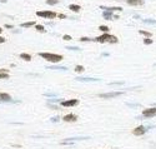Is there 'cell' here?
Segmentation results:
<instances>
[{
  "label": "cell",
  "instance_id": "24",
  "mask_svg": "<svg viewBox=\"0 0 156 149\" xmlns=\"http://www.w3.org/2000/svg\"><path fill=\"white\" fill-rule=\"evenodd\" d=\"M36 30H38V31H40V33H45V28H44L43 25H36Z\"/></svg>",
  "mask_w": 156,
  "mask_h": 149
},
{
  "label": "cell",
  "instance_id": "28",
  "mask_svg": "<svg viewBox=\"0 0 156 149\" xmlns=\"http://www.w3.org/2000/svg\"><path fill=\"white\" fill-rule=\"evenodd\" d=\"M80 40H81V41H94L92 39H90V38H86V36H83V38H80Z\"/></svg>",
  "mask_w": 156,
  "mask_h": 149
},
{
  "label": "cell",
  "instance_id": "22",
  "mask_svg": "<svg viewBox=\"0 0 156 149\" xmlns=\"http://www.w3.org/2000/svg\"><path fill=\"white\" fill-rule=\"evenodd\" d=\"M99 29H100L101 31H104V33H109V30H110V29H109L106 25H100V26H99Z\"/></svg>",
  "mask_w": 156,
  "mask_h": 149
},
{
  "label": "cell",
  "instance_id": "12",
  "mask_svg": "<svg viewBox=\"0 0 156 149\" xmlns=\"http://www.w3.org/2000/svg\"><path fill=\"white\" fill-rule=\"evenodd\" d=\"M0 100H1V102H10L11 96L8 93H0Z\"/></svg>",
  "mask_w": 156,
  "mask_h": 149
},
{
  "label": "cell",
  "instance_id": "27",
  "mask_svg": "<svg viewBox=\"0 0 156 149\" xmlns=\"http://www.w3.org/2000/svg\"><path fill=\"white\" fill-rule=\"evenodd\" d=\"M66 49L68 50H74V51H80L81 50L80 48H76V47H66Z\"/></svg>",
  "mask_w": 156,
  "mask_h": 149
},
{
  "label": "cell",
  "instance_id": "8",
  "mask_svg": "<svg viewBox=\"0 0 156 149\" xmlns=\"http://www.w3.org/2000/svg\"><path fill=\"white\" fill-rule=\"evenodd\" d=\"M89 139L87 137H76V138H68L63 141V144H68V143H72V141H78V140H86Z\"/></svg>",
  "mask_w": 156,
  "mask_h": 149
},
{
  "label": "cell",
  "instance_id": "3",
  "mask_svg": "<svg viewBox=\"0 0 156 149\" xmlns=\"http://www.w3.org/2000/svg\"><path fill=\"white\" fill-rule=\"evenodd\" d=\"M36 15L45 18V19H54L57 16V14L55 11H51V10H45V11H36Z\"/></svg>",
  "mask_w": 156,
  "mask_h": 149
},
{
  "label": "cell",
  "instance_id": "15",
  "mask_svg": "<svg viewBox=\"0 0 156 149\" xmlns=\"http://www.w3.org/2000/svg\"><path fill=\"white\" fill-rule=\"evenodd\" d=\"M69 9L72 10L74 13H79V11L81 10L80 5H76V4H70V5H69Z\"/></svg>",
  "mask_w": 156,
  "mask_h": 149
},
{
  "label": "cell",
  "instance_id": "34",
  "mask_svg": "<svg viewBox=\"0 0 156 149\" xmlns=\"http://www.w3.org/2000/svg\"><path fill=\"white\" fill-rule=\"evenodd\" d=\"M59 18H60V19H65L66 18V15H64V14H59V15H57Z\"/></svg>",
  "mask_w": 156,
  "mask_h": 149
},
{
  "label": "cell",
  "instance_id": "11",
  "mask_svg": "<svg viewBox=\"0 0 156 149\" xmlns=\"http://www.w3.org/2000/svg\"><path fill=\"white\" fill-rule=\"evenodd\" d=\"M126 3L131 6H137V5H142L144 0H126Z\"/></svg>",
  "mask_w": 156,
  "mask_h": 149
},
{
  "label": "cell",
  "instance_id": "16",
  "mask_svg": "<svg viewBox=\"0 0 156 149\" xmlns=\"http://www.w3.org/2000/svg\"><path fill=\"white\" fill-rule=\"evenodd\" d=\"M20 58L23 59V60H26V62H30L31 60V55H29L26 53H21L20 54Z\"/></svg>",
  "mask_w": 156,
  "mask_h": 149
},
{
  "label": "cell",
  "instance_id": "17",
  "mask_svg": "<svg viewBox=\"0 0 156 149\" xmlns=\"http://www.w3.org/2000/svg\"><path fill=\"white\" fill-rule=\"evenodd\" d=\"M49 69H51V70H68V68H66V66H60V65L49 66Z\"/></svg>",
  "mask_w": 156,
  "mask_h": 149
},
{
  "label": "cell",
  "instance_id": "1",
  "mask_svg": "<svg viewBox=\"0 0 156 149\" xmlns=\"http://www.w3.org/2000/svg\"><path fill=\"white\" fill-rule=\"evenodd\" d=\"M94 41H99V43H111V44H116L119 41V39L115 35H110L109 33H104L102 35L95 38Z\"/></svg>",
  "mask_w": 156,
  "mask_h": 149
},
{
  "label": "cell",
  "instance_id": "37",
  "mask_svg": "<svg viewBox=\"0 0 156 149\" xmlns=\"http://www.w3.org/2000/svg\"><path fill=\"white\" fill-rule=\"evenodd\" d=\"M1 31H3V30H1V28H0V34H1Z\"/></svg>",
  "mask_w": 156,
  "mask_h": 149
},
{
  "label": "cell",
  "instance_id": "4",
  "mask_svg": "<svg viewBox=\"0 0 156 149\" xmlns=\"http://www.w3.org/2000/svg\"><path fill=\"white\" fill-rule=\"evenodd\" d=\"M124 92H110V93H102V94H99L100 98H104V99H113V98H117V96L122 95Z\"/></svg>",
  "mask_w": 156,
  "mask_h": 149
},
{
  "label": "cell",
  "instance_id": "26",
  "mask_svg": "<svg viewBox=\"0 0 156 149\" xmlns=\"http://www.w3.org/2000/svg\"><path fill=\"white\" fill-rule=\"evenodd\" d=\"M144 44H146V45H150V44H152L151 38H145V39H144Z\"/></svg>",
  "mask_w": 156,
  "mask_h": 149
},
{
  "label": "cell",
  "instance_id": "20",
  "mask_svg": "<svg viewBox=\"0 0 156 149\" xmlns=\"http://www.w3.org/2000/svg\"><path fill=\"white\" fill-rule=\"evenodd\" d=\"M144 23H145V24H152V25H156V20H154V19H145Z\"/></svg>",
  "mask_w": 156,
  "mask_h": 149
},
{
  "label": "cell",
  "instance_id": "21",
  "mask_svg": "<svg viewBox=\"0 0 156 149\" xmlns=\"http://www.w3.org/2000/svg\"><path fill=\"white\" fill-rule=\"evenodd\" d=\"M84 70H85V69H84L83 65H76V66H75V71H76V73H83Z\"/></svg>",
  "mask_w": 156,
  "mask_h": 149
},
{
  "label": "cell",
  "instance_id": "5",
  "mask_svg": "<svg viewBox=\"0 0 156 149\" xmlns=\"http://www.w3.org/2000/svg\"><path fill=\"white\" fill-rule=\"evenodd\" d=\"M152 117H156V107H152V108H147V109H144L142 110V118H152Z\"/></svg>",
  "mask_w": 156,
  "mask_h": 149
},
{
  "label": "cell",
  "instance_id": "33",
  "mask_svg": "<svg viewBox=\"0 0 156 149\" xmlns=\"http://www.w3.org/2000/svg\"><path fill=\"white\" fill-rule=\"evenodd\" d=\"M59 120V117H54V118H51V122H57Z\"/></svg>",
  "mask_w": 156,
  "mask_h": 149
},
{
  "label": "cell",
  "instance_id": "19",
  "mask_svg": "<svg viewBox=\"0 0 156 149\" xmlns=\"http://www.w3.org/2000/svg\"><path fill=\"white\" fill-rule=\"evenodd\" d=\"M33 25H35L34 21H29V23H23V24H21V28H30Z\"/></svg>",
  "mask_w": 156,
  "mask_h": 149
},
{
  "label": "cell",
  "instance_id": "29",
  "mask_svg": "<svg viewBox=\"0 0 156 149\" xmlns=\"http://www.w3.org/2000/svg\"><path fill=\"white\" fill-rule=\"evenodd\" d=\"M63 100H64V99H50V100H49V103H59V102L61 103Z\"/></svg>",
  "mask_w": 156,
  "mask_h": 149
},
{
  "label": "cell",
  "instance_id": "13",
  "mask_svg": "<svg viewBox=\"0 0 156 149\" xmlns=\"http://www.w3.org/2000/svg\"><path fill=\"white\" fill-rule=\"evenodd\" d=\"M102 16L105 18L106 20H111V19L114 18L113 11H110V10H105V11H104V13H102Z\"/></svg>",
  "mask_w": 156,
  "mask_h": 149
},
{
  "label": "cell",
  "instance_id": "9",
  "mask_svg": "<svg viewBox=\"0 0 156 149\" xmlns=\"http://www.w3.org/2000/svg\"><path fill=\"white\" fill-rule=\"evenodd\" d=\"M100 9H104V10H110V11H121L122 10V8L121 6H104V5H101L100 6Z\"/></svg>",
  "mask_w": 156,
  "mask_h": 149
},
{
  "label": "cell",
  "instance_id": "38",
  "mask_svg": "<svg viewBox=\"0 0 156 149\" xmlns=\"http://www.w3.org/2000/svg\"><path fill=\"white\" fill-rule=\"evenodd\" d=\"M154 107H156V103H154Z\"/></svg>",
  "mask_w": 156,
  "mask_h": 149
},
{
  "label": "cell",
  "instance_id": "25",
  "mask_svg": "<svg viewBox=\"0 0 156 149\" xmlns=\"http://www.w3.org/2000/svg\"><path fill=\"white\" fill-rule=\"evenodd\" d=\"M57 3H59V0H46L48 5H56Z\"/></svg>",
  "mask_w": 156,
  "mask_h": 149
},
{
  "label": "cell",
  "instance_id": "14",
  "mask_svg": "<svg viewBox=\"0 0 156 149\" xmlns=\"http://www.w3.org/2000/svg\"><path fill=\"white\" fill-rule=\"evenodd\" d=\"M76 80H79V81H99L100 79H96V78H83V77H79V78H76Z\"/></svg>",
  "mask_w": 156,
  "mask_h": 149
},
{
  "label": "cell",
  "instance_id": "10",
  "mask_svg": "<svg viewBox=\"0 0 156 149\" xmlns=\"http://www.w3.org/2000/svg\"><path fill=\"white\" fill-rule=\"evenodd\" d=\"M63 119H64L65 122H76L78 120V117L75 114H68V115H65Z\"/></svg>",
  "mask_w": 156,
  "mask_h": 149
},
{
  "label": "cell",
  "instance_id": "39",
  "mask_svg": "<svg viewBox=\"0 0 156 149\" xmlns=\"http://www.w3.org/2000/svg\"><path fill=\"white\" fill-rule=\"evenodd\" d=\"M154 66H156V63H155V64H154Z\"/></svg>",
  "mask_w": 156,
  "mask_h": 149
},
{
  "label": "cell",
  "instance_id": "18",
  "mask_svg": "<svg viewBox=\"0 0 156 149\" xmlns=\"http://www.w3.org/2000/svg\"><path fill=\"white\" fill-rule=\"evenodd\" d=\"M139 34H141V35H145L146 38H151V35H152L150 31H146V30H140V31H139Z\"/></svg>",
  "mask_w": 156,
  "mask_h": 149
},
{
  "label": "cell",
  "instance_id": "32",
  "mask_svg": "<svg viewBox=\"0 0 156 149\" xmlns=\"http://www.w3.org/2000/svg\"><path fill=\"white\" fill-rule=\"evenodd\" d=\"M129 107H132V108H135V107H140V104H128Z\"/></svg>",
  "mask_w": 156,
  "mask_h": 149
},
{
  "label": "cell",
  "instance_id": "35",
  "mask_svg": "<svg viewBox=\"0 0 156 149\" xmlns=\"http://www.w3.org/2000/svg\"><path fill=\"white\" fill-rule=\"evenodd\" d=\"M5 43V38H3V36H0V44Z\"/></svg>",
  "mask_w": 156,
  "mask_h": 149
},
{
  "label": "cell",
  "instance_id": "2",
  "mask_svg": "<svg viewBox=\"0 0 156 149\" xmlns=\"http://www.w3.org/2000/svg\"><path fill=\"white\" fill-rule=\"evenodd\" d=\"M39 56L44 58L45 60L51 63H59L63 60V55L60 54H53V53H39Z\"/></svg>",
  "mask_w": 156,
  "mask_h": 149
},
{
  "label": "cell",
  "instance_id": "36",
  "mask_svg": "<svg viewBox=\"0 0 156 149\" xmlns=\"http://www.w3.org/2000/svg\"><path fill=\"white\" fill-rule=\"evenodd\" d=\"M5 26H6V28H8V29H13V25H9V24H6Z\"/></svg>",
  "mask_w": 156,
  "mask_h": 149
},
{
  "label": "cell",
  "instance_id": "7",
  "mask_svg": "<svg viewBox=\"0 0 156 149\" xmlns=\"http://www.w3.org/2000/svg\"><path fill=\"white\" fill-rule=\"evenodd\" d=\"M79 104V99H70V100H63L61 105L63 107H75Z\"/></svg>",
  "mask_w": 156,
  "mask_h": 149
},
{
  "label": "cell",
  "instance_id": "23",
  "mask_svg": "<svg viewBox=\"0 0 156 149\" xmlns=\"http://www.w3.org/2000/svg\"><path fill=\"white\" fill-rule=\"evenodd\" d=\"M8 78H9V73H0V80L8 79Z\"/></svg>",
  "mask_w": 156,
  "mask_h": 149
},
{
  "label": "cell",
  "instance_id": "30",
  "mask_svg": "<svg viewBox=\"0 0 156 149\" xmlns=\"http://www.w3.org/2000/svg\"><path fill=\"white\" fill-rule=\"evenodd\" d=\"M122 81H115V83H110V85H122Z\"/></svg>",
  "mask_w": 156,
  "mask_h": 149
},
{
  "label": "cell",
  "instance_id": "6",
  "mask_svg": "<svg viewBox=\"0 0 156 149\" xmlns=\"http://www.w3.org/2000/svg\"><path fill=\"white\" fill-rule=\"evenodd\" d=\"M146 132H147L146 126H144V125H139V126H136V128L132 130V134H134V135L140 137V135H144Z\"/></svg>",
  "mask_w": 156,
  "mask_h": 149
},
{
  "label": "cell",
  "instance_id": "31",
  "mask_svg": "<svg viewBox=\"0 0 156 149\" xmlns=\"http://www.w3.org/2000/svg\"><path fill=\"white\" fill-rule=\"evenodd\" d=\"M63 39H64V40H71V36H70V35H64Z\"/></svg>",
  "mask_w": 156,
  "mask_h": 149
}]
</instances>
